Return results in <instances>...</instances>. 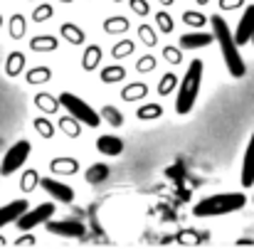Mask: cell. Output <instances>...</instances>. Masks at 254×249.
Returning a JSON list of instances; mask_svg holds the SVG:
<instances>
[{"label":"cell","mask_w":254,"mask_h":249,"mask_svg":"<svg viewBox=\"0 0 254 249\" xmlns=\"http://www.w3.org/2000/svg\"><path fill=\"white\" fill-rule=\"evenodd\" d=\"M210 25H212V30H215L212 37L217 40V45H220V50H222V60H225L227 72H230L235 79L245 77L247 64H245V60H242V55H240V47L235 45V37H232V32H230V25L225 22L222 15H212V17H210Z\"/></svg>","instance_id":"cell-1"},{"label":"cell","mask_w":254,"mask_h":249,"mask_svg":"<svg viewBox=\"0 0 254 249\" xmlns=\"http://www.w3.org/2000/svg\"><path fill=\"white\" fill-rule=\"evenodd\" d=\"M202 60H192L183 82L178 86V96H175V111L178 114H190L195 101H197V94H200V82H202Z\"/></svg>","instance_id":"cell-2"},{"label":"cell","mask_w":254,"mask_h":249,"mask_svg":"<svg viewBox=\"0 0 254 249\" xmlns=\"http://www.w3.org/2000/svg\"><path fill=\"white\" fill-rule=\"evenodd\" d=\"M247 205V197L242 192H222V195H210L205 200H200L192 212L195 217H217V215H230L237 212Z\"/></svg>","instance_id":"cell-3"},{"label":"cell","mask_w":254,"mask_h":249,"mask_svg":"<svg viewBox=\"0 0 254 249\" xmlns=\"http://www.w3.org/2000/svg\"><path fill=\"white\" fill-rule=\"evenodd\" d=\"M57 101H60V109L69 111V116H72V119H77L79 124L91 126V128H96V126L101 124L99 111H94L84 99H79L77 94H72V91H62V94L57 96Z\"/></svg>","instance_id":"cell-4"},{"label":"cell","mask_w":254,"mask_h":249,"mask_svg":"<svg viewBox=\"0 0 254 249\" xmlns=\"http://www.w3.org/2000/svg\"><path fill=\"white\" fill-rule=\"evenodd\" d=\"M30 153H32L30 141H17V143H12V146L7 148V153H5L2 163H0V175H2V178H7V175H12L15 170H20V168L27 163Z\"/></svg>","instance_id":"cell-5"},{"label":"cell","mask_w":254,"mask_h":249,"mask_svg":"<svg viewBox=\"0 0 254 249\" xmlns=\"http://www.w3.org/2000/svg\"><path fill=\"white\" fill-rule=\"evenodd\" d=\"M55 210H57L55 202H42V205H37L35 210H25V212L17 217V230L27 232V230L37 227V225H45L47 220H52Z\"/></svg>","instance_id":"cell-6"},{"label":"cell","mask_w":254,"mask_h":249,"mask_svg":"<svg viewBox=\"0 0 254 249\" xmlns=\"http://www.w3.org/2000/svg\"><path fill=\"white\" fill-rule=\"evenodd\" d=\"M45 227H47L50 235H60V237H74V240H79V237L86 235V227L82 222H77V220H47Z\"/></svg>","instance_id":"cell-7"},{"label":"cell","mask_w":254,"mask_h":249,"mask_svg":"<svg viewBox=\"0 0 254 249\" xmlns=\"http://www.w3.org/2000/svg\"><path fill=\"white\" fill-rule=\"evenodd\" d=\"M252 32H254V2L242 12V17H240V22H237V30L232 32V37H235V45L237 47H242V45H250V40H252Z\"/></svg>","instance_id":"cell-8"},{"label":"cell","mask_w":254,"mask_h":249,"mask_svg":"<svg viewBox=\"0 0 254 249\" xmlns=\"http://www.w3.org/2000/svg\"><path fill=\"white\" fill-rule=\"evenodd\" d=\"M40 185H42V190H47V192L52 195V200H57V202H72V200H74V190H72L69 185L55 180V178H40Z\"/></svg>","instance_id":"cell-9"},{"label":"cell","mask_w":254,"mask_h":249,"mask_svg":"<svg viewBox=\"0 0 254 249\" xmlns=\"http://www.w3.org/2000/svg\"><path fill=\"white\" fill-rule=\"evenodd\" d=\"M25 210H30L27 200H12V202L2 205V207H0V230H2L5 225H10V222H17V217H20Z\"/></svg>","instance_id":"cell-10"},{"label":"cell","mask_w":254,"mask_h":249,"mask_svg":"<svg viewBox=\"0 0 254 249\" xmlns=\"http://www.w3.org/2000/svg\"><path fill=\"white\" fill-rule=\"evenodd\" d=\"M96 151H99V153H104V156L116 158V156H121V153H124V141H121L119 136L104 133V136H99V138H96Z\"/></svg>","instance_id":"cell-11"},{"label":"cell","mask_w":254,"mask_h":249,"mask_svg":"<svg viewBox=\"0 0 254 249\" xmlns=\"http://www.w3.org/2000/svg\"><path fill=\"white\" fill-rule=\"evenodd\" d=\"M212 32H185L180 37V47L183 50H202L212 45Z\"/></svg>","instance_id":"cell-12"},{"label":"cell","mask_w":254,"mask_h":249,"mask_svg":"<svg viewBox=\"0 0 254 249\" xmlns=\"http://www.w3.org/2000/svg\"><path fill=\"white\" fill-rule=\"evenodd\" d=\"M254 185V133L247 143L245 151V161H242V187H252Z\"/></svg>","instance_id":"cell-13"},{"label":"cell","mask_w":254,"mask_h":249,"mask_svg":"<svg viewBox=\"0 0 254 249\" xmlns=\"http://www.w3.org/2000/svg\"><path fill=\"white\" fill-rule=\"evenodd\" d=\"M50 170L57 173V175H74L79 170V161L77 158H69V156H60V158H52L50 161Z\"/></svg>","instance_id":"cell-14"},{"label":"cell","mask_w":254,"mask_h":249,"mask_svg":"<svg viewBox=\"0 0 254 249\" xmlns=\"http://www.w3.org/2000/svg\"><path fill=\"white\" fill-rule=\"evenodd\" d=\"M60 32H62V37H64L69 45H74V47H82L86 42V32L79 25H74V22H64V25L60 27Z\"/></svg>","instance_id":"cell-15"},{"label":"cell","mask_w":254,"mask_h":249,"mask_svg":"<svg viewBox=\"0 0 254 249\" xmlns=\"http://www.w3.org/2000/svg\"><path fill=\"white\" fill-rule=\"evenodd\" d=\"M60 47V40L55 35H37L30 40V50L32 52H55Z\"/></svg>","instance_id":"cell-16"},{"label":"cell","mask_w":254,"mask_h":249,"mask_svg":"<svg viewBox=\"0 0 254 249\" xmlns=\"http://www.w3.org/2000/svg\"><path fill=\"white\" fill-rule=\"evenodd\" d=\"M22 72H25V55H22V52H10L7 60H5V74H7L10 79H15V77H20Z\"/></svg>","instance_id":"cell-17"},{"label":"cell","mask_w":254,"mask_h":249,"mask_svg":"<svg viewBox=\"0 0 254 249\" xmlns=\"http://www.w3.org/2000/svg\"><path fill=\"white\" fill-rule=\"evenodd\" d=\"M35 106H37V111H42V114H57V111H60V101H57V96H52L50 91L35 94Z\"/></svg>","instance_id":"cell-18"},{"label":"cell","mask_w":254,"mask_h":249,"mask_svg":"<svg viewBox=\"0 0 254 249\" xmlns=\"http://www.w3.org/2000/svg\"><path fill=\"white\" fill-rule=\"evenodd\" d=\"M101 47L99 45H86L84 55H82V69L84 72H94L96 67H99V62H101Z\"/></svg>","instance_id":"cell-19"},{"label":"cell","mask_w":254,"mask_h":249,"mask_svg":"<svg viewBox=\"0 0 254 249\" xmlns=\"http://www.w3.org/2000/svg\"><path fill=\"white\" fill-rule=\"evenodd\" d=\"M128 27H131V22L124 15H114V17L104 20V32L106 35H124V32H128Z\"/></svg>","instance_id":"cell-20"},{"label":"cell","mask_w":254,"mask_h":249,"mask_svg":"<svg viewBox=\"0 0 254 249\" xmlns=\"http://www.w3.org/2000/svg\"><path fill=\"white\" fill-rule=\"evenodd\" d=\"M109 173H111V168L106 166V163H94V166H89V170H86V183L89 185H99V183L109 180Z\"/></svg>","instance_id":"cell-21"},{"label":"cell","mask_w":254,"mask_h":249,"mask_svg":"<svg viewBox=\"0 0 254 249\" xmlns=\"http://www.w3.org/2000/svg\"><path fill=\"white\" fill-rule=\"evenodd\" d=\"M7 32H10L12 40H22L25 32H27V20H25V15L15 12V15L10 17V22H7Z\"/></svg>","instance_id":"cell-22"},{"label":"cell","mask_w":254,"mask_h":249,"mask_svg":"<svg viewBox=\"0 0 254 249\" xmlns=\"http://www.w3.org/2000/svg\"><path fill=\"white\" fill-rule=\"evenodd\" d=\"M126 67H121V64H106L104 69H101V82L104 84H116L121 82V79H126Z\"/></svg>","instance_id":"cell-23"},{"label":"cell","mask_w":254,"mask_h":249,"mask_svg":"<svg viewBox=\"0 0 254 249\" xmlns=\"http://www.w3.org/2000/svg\"><path fill=\"white\" fill-rule=\"evenodd\" d=\"M148 94V86L143 82H131L124 86V91H121V99L124 101H138V99H143Z\"/></svg>","instance_id":"cell-24"},{"label":"cell","mask_w":254,"mask_h":249,"mask_svg":"<svg viewBox=\"0 0 254 249\" xmlns=\"http://www.w3.org/2000/svg\"><path fill=\"white\" fill-rule=\"evenodd\" d=\"M27 84H47L52 79V69L50 67H32L27 74H25Z\"/></svg>","instance_id":"cell-25"},{"label":"cell","mask_w":254,"mask_h":249,"mask_svg":"<svg viewBox=\"0 0 254 249\" xmlns=\"http://www.w3.org/2000/svg\"><path fill=\"white\" fill-rule=\"evenodd\" d=\"M60 128H62L69 138H79V136H82V124H79L77 119H72V116H62V119H60Z\"/></svg>","instance_id":"cell-26"},{"label":"cell","mask_w":254,"mask_h":249,"mask_svg":"<svg viewBox=\"0 0 254 249\" xmlns=\"http://www.w3.org/2000/svg\"><path fill=\"white\" fill-rule=\"evenodd\" d=\"M183 22L185 25H190V27H205L207 25V15L205 12H200V10H185L183 12Z\"/></svg>","instance_id":"cell-27"},{"label":"cell","mask_w":254,"mask_h":249,"mask_svg":"<svg viewBox=\"0 0 254 249\" xmlns=\"http://www.w3.org/2000/svg\"><path fill=\"white\" fill-rule=\"evenodd\" d=\"M136 116H138L141 121H148V119H161V116H163V106H161V104H143V106L136 111Z\"/></svg>","instance_id":"cell-28"},{"label":"cell","mask_w":254,"mask_h":249,"mask_svg":"<svg viewBox=\"0 0 254 249\" xmlns=\"http://www.w3.org/2000/svg\"><path fill=\"white\" fill-rule=\"evenodd\" d=\"M99 116H101L104 121H109V124H111L114 128H119V126H124V116H121V111H119L116 106H111V104H109V106H104Z\"/></svg>","instance_id":"cell-29"},{"label":"cell","mask_w":254,"mask_h":249,"mask_svg":"<svg viewBox=\"0 0 254 249\" xmlns=\"http://www.w3.org/2000/svg\"><path fill=\"white\" fill-rule=\"evenodd\" d=\"M131 52H136V45H133V40H121V42H116V45H114V50H111V57H114V60H124V57H128Z\"/></svg>","instance_id":"cell-30"},{"label":"cell","mask_w":254,"mask_h":249,"mask_svg":"<svg viewBox=\"0 0 254 249\" xmlns=\"http://www.w3.org/2000/svg\"><path fill=\"white\" fill-rule=\"evenodd\" d=\"M156 25H158V32H163V35H170L175 30V22H173L170 12H166V10L156 12Z\"/></svg>","instance_id":"cell-31"},{"label":"cell","mask_w":254,"mask_h":249,"mask_svg":"<svg viewBox=\"0 0 254 249\" xmlns=\"http://www.w3.org/2000/svg\"><path fill=\"white\" fill-rule=\"evenodd\" d=\"M32 126L37 128V133H40L42 138H52V136H55V126H52V121L45 119V116H37V119L32 121Z\"/></svg>","instance_id":"cell-32"},{"label":"cell","mask_w":254,"mask_h":249,"mask_svg":"<svg viewBox=\"0 0 254 249\" xmlns=\"http://www.w3.org/2000/svg\"><path fill=\"white\" fill-rule=\"evenodd\" d=\"M175 86H178V77H175V72H168V74H163L161 82H158V94H161V96H168L170 91H175Z\"/></svg>","instance_id":"cell-33"},{"label":"cell","mask_w":254,"mask_h":249,"mask_svg":"<svg viewBox=\"0 0 254 249\" xmlns=\"http://www.w3.org/2000/svg\"><path fill=\"white\" fill-rule=\"evenodd\" d=\"M138 35H141V40H143L146 47H156L158 45V32L151 25H138Z\"/></svg>","instance_id":"cell-34"},{"label":"cell","mask_w":254,"mask_h":249,"mask_svg":"<svg viewBox=\"0 0 254 249\" xmlns=\"http://www.w3.org/2000/svg\"><path fill=\"white\" fill-rule=\"evenodd\" d=\"M35 185H40V175H37L35 168H30V170H25V175H22V180H20V187H22L25 192H32Z\"/></svg>","instance_id":"cell-35"},{"label":"cell","mask_w":254,"mask_h":249,"mask_svg":"<svg viewBox=\"0 0 254 249\" xmlns=\"http://www.w3.org/2000/svg\"><path fill=\"white\" fill-rule=\"evenodd\" d=\"M52 15H55V7H52L50 2H42V5L35 7V12H32V22H45V20H50Z\"/></svg>","instance_id":"cell-36"},{"label":"cell","mask_w":254,"mask_h":249,"mask_svg":"<svg viewBox=\"0 0 254 249\" xmlns=\"http://www.w3.org/2000/svg\"><path fill=\"white\" fill-rule=\"evenodd\" d=\"M163 60L168 62V64H180L183 62V52H180V47H173V45H168V47H163Z\"/></svg>","instance_id":"cell-37"},{"label":"cell","mask_w":254,"mask_h":249,"mask_svg":"<svg viewBox=\"0 0 254 249\" xmlns=\"http://www.w3.org/2000/svg\"><path fill=\"white\" fill-rule=\"evenodd\" d=\"M156 69V57L153 55H143L138 62H136V72H141V74H148V72H153Z\"/></svg>","instance_id":"cell-38"},{"label":"cell","mask_w":254,"mask_h":249,"mask_svg":"<svg viewBox=\"0 0 254 249\" xmlns=\"http://www.w3.org/2000/svg\"><path fill=\"white\" fill-rule=\"evenodd\" d=\"M128 7H131V12H136L138 17H146V15L151 12L148 0H128Z\"/></svg>","instance_id":"cell-39"},{"label":"cell","mask_w":254,"mask_h":249,"mask_svg":"<svg viewBox=\"0 0 254 249\" xmlns=\"http://www.w3.org/2000/svg\"><path fill=\"white\" fill-rule=\"evenodd\" d=\"M242 5H245V0H220V10L222 12H232V10H237Z\"/></svg>","instance_id":"cell-40"},{"label":"cell","mask_w":254,"mask_h":249,"mask_svg":"<svg viewBox=\"0 0 254 249\" xmlns=\"http://www.w3.org/2000/svg\"><path fill=\"white\" fill-rule=\"evenodd\" d=\"M17 245H35V237H22L17 240Z\"/></svg>","instance_id":"cell-41"},{"label":"cell","mask_w":254,"mask_h":249,"mask_svg":"<svg viewBox=\"0 0 254 249\" xmlns=\"http://www.w3.org/2000/svg\"><path fill=\"white\" fill-rule=\"evenodd\" d=\"M158 2H161V5H173L175 0H158Z\"/></svg>","instance_id":"cell-42"},{"label":"cell","mask_w":254,"mask_h":249,"mask_svg":"<svg viewBox=\"0 0 254 249\" xmlns=\"http://www.w3.org/2000/svg\"><path fill=\"white\" fill-rule=\"evenodd\" d=\"M207 2H210V0H197V5H207Z\"/></svg>","instance_id":"cell-43"},{"label":"cell","mask_w":254,"mask_h":249,"mask_svg":"<svg viewBox=\"0 0 254 249\" xmlns=\"http://www.w3.org/2000/svg\"><path fill=\"white\" fill-rule=\"evenodd\" d=\"M57 2H64V5H69V2H74V0H57Z\"/></svg>","instance_id":"cell-44"},{"label":"cell","mask_w":254,"mask_h":249,"mask_svg":"<svg viewBox=\"0 0 254 249\" xmlns=\"http://www.w3.org/2000/svg\"><path fill=\"white\" fill-rule=\"evenodd\" d=\"M0 27H2V15H0Z\"/></svg>","instance_id":"cell-45"},{"label":"cell","mask_w":254,"mask_h":249,"mask_svg":"<svg viewBox=\"0 0 254 249\" xmlns=\"http://www.w3.org/2000/svg\"><path fill=\"white\" fill-rule=\"evenodd\" d=\"M111 2H124V0H111Z\"/></svg>","instance_id":"cell-46"},{"label":"cell","mask_w":254,"mask_h":249,"mask_svg":"<svg viewBox=\"0 0 254 249\" xmlns=\"http://www.w3.org/2000/svg\"><path fill=\"white\" fill-rule=\"evenodd\" d=\"M252 45H254V32H252Z\"/></svg>","instance_id":"cell-47"},{"label":"cell","mask_w":254,"mask_h":249,"mask_svg":"<svg viewBox=\"0 0 254 249\" xmlns=\"http://www.w3.org/2000/svg\"><path fill=\"white\" fill-rule=\"evenodd\" d=\"M30 2H32V0H30Z\"/></svg>","instance_id":"cell-48"}]
</instances>
